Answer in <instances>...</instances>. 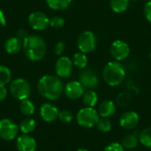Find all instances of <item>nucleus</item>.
<instances>
[{
	"label": "nucleus",
	"mask_w": 151,
	"mask_h": 151,
	"mask_svg": "<svg viewBox=\"0 0 151 151\" xmlns=\"http://www.w3.org/2000/svg\"><path fill=\"white\" fill-rule=\"evenodd\" d=\"M37 88L42 97L50 101H55L61 96L65 88L62 81L58 77L44 75L39 80Z\"/></svg>",
	"instance_id": "1"
},
{
	"label": "nucleus",
	"mask_w": 151,
	"mask_h": 151,
	"mask_svg": "<svg viewBox=\"0 0 151 151\" xmlns=\"http://www.w3.org/2000/svg\"><path fill=\"white\" fill-rule=\"evenodd\" d=\"M45 41L38 35H28L23 41V50L26 57L31 61H39L46 54Z\"/></svg>",
	"instance_id": "2"
},
{
	"label": "nucleus",
	"mask_w": 151,
	"mask_h": 151,
	"mask_svg": "<svg viewBox=\"0 0 151 151\" xmlns=\"http://www.w3.org/2000/svg\"><path fill=\"white\" fill-rule=\"evenodd\" d=\"M126 77L124 66L118 61H111L106 64L103 71L104 81L111 87L120 85Z\"/></svg>",
	"instance_id": "3"
},
{
	"label": "nucleus",
	"mask_w": 151,
	"mask_h": 151,
	"mask_svg": "<svg viewBox=\"0 0 151 151\" xmlns=\"http://www.w3.org/2000/svg\"><path fill=\"white\" fill-rule=\"evenodd\" d=\"M100 115L94 108L85 107L80 110L76 115V120L78 124L85 128H91L98 123Z\"/></svg>",
	"instance_id": "4"
},
{
	"label": "nucleus",
	"mask_w": 151,
	"mask_h": 151,
	"mask_svg": "<svg viewBox=\"0 0 151 151\" xmlns=\"http://www.w3.org/2000/svg\"><path fill=\"white\" fill-rule=\"evenodd\" d=\"M10 91L14 98L22 101L28 99L31 94V88L29 83L25 79L19 78L12 81L10 85Z\"/></svg>",
	"instance_id": "5"
},
{
	"label": "nucleus",
	"mask_w": 151,
	"mask_h": 151,
	"mask_svg": "<svg viewBox=\"0 0 151 151\" xmlns=\"http://www.w3.org/2000/svg\"><path fill=\"white\" fill-rule=\"evenodd\" d=\"M77 45L80 51L83 53H90L96 47V37L91 31H84L78 38Z\"/></svg>",
	"instance_id": "6"
},
{
	"label": "nucleus",
	"mask_w": 151,
	"mask_h": 151,
	"mask_svg": "<svg viewBox=\"0 0 151 151\" xmlns=\"http://www.w3.org/2000/svg\"><path fill=\"white\" fill-rule=\"evenodd\" d=\"M19 127L11 119L0 120V137L4 141H12L18 136Z\"/></svg>",
	"instance_id": "7"
},
{
	"label": "nucleus",
	"mask_w": 151,
	"mask_h": 151,
	"mask_svg": "<svg viewBox=\"0 0 151 151\" xmlns=\"http://www.w3.org/2000/svg\"><path fill=\"white\" fill-rule=\"evenodd\" d=\"M110 51L115 61H123L128 58L130 54V47L126 42L122 40H117L112 42Z\"/></svg>",
	"instance_id": "8"
},
{
	"label": "nucleus",
	"mask_w": 151,
	"mask_h": 151,
	"mask_svg": "<svg viewBox=\"0 0 151 151\" xmlns=\"http://www.w3.org/2000/svg\"><path fill=\"white\" fill-rule=\"evenodd\" d=\"M28 23L35 30H44L50 25V19L42 12H34L28 17Z\"/></svg>",
	"instance_id": "9"
},
{
	"label": "nucleus",
	"mask_w": 151,
	"mask_h": 151,
	"mask_svg": "<svg viewBox=\"0 0 151 151\" xmlns=\"http://www.w3.org/2000/svg\"><path fill=\"white\" fill-rule=\"evenodd\" d=\"M80 82L88 89L96 88L99 84L98 75L93 69H85L80 74Z\"/></svg>",
	"instance_id": "10"
},
{
	"label": "nucleus",
	"mask_w": 151,
	"mask_h": 151,
	"mask_svg": "<svg viewBox=\"0 0 151 151\" xmlns=\"http://www.w3.org/2000/svg\"><path fill=\"white\" fill-rule=\"evenodd\" d=\"M73 61L68 57H60L55 65L56 73L60 78H67L73 72Z\"/></svg>",
	"instance_id": "11"
},
{
	"label": "nucleus",
	"mask_w": 151,
	"mask_h": 151,
	"mask_svg": "<svg viewBox=\"0 0 151 151\" xmlns=\"http://www.w3.org/2000/svg\"><path fill=\"white\" fill-rule=\"evenodd\" d=\"M84 87L83 85L77 81H70L68 82L65 88H64V92L65 94V96L72 99V100H77L81 97H82L83 94H84Z\"/></svg>",
	"instance_id": "12"
},
{
	"label": "nucleus",
	"mask_w": 151,
	"mask_h": 151,
	"mask_svg": "<svg viewBox=\"0 0 151 151\" xmlns=\"http://www.w3.org/2000/svg\"><path fill=\"white\" fill-rule=\"evenodd\" d=\"M139 115L134 111H127L123 113L119 119V125L124 129H134L139 124Z\"/></svg>",
	"instance_id": "13"
},
{
	"label": "nucleus",
	"mask_w": 151,
	"mask_h": 151,
	"mask_svg": "<svg viewBox=\"0 0 151 151\" xmlns=\"http://www.w3.org/2000/svg\"><path fill=\"white\" fill-rule=\"evenodd\" d=\"M58 108L49 103L43 104L40 108V115L42 119L46 122H53L58 118Z\"/></svg>",
	"instance_id": "14"
},
{
	"label": "nucleus",
	"mask_w": 151,
	"mask_h": 151,
	"mask_svg": "<svg viewBox=\"0 0 151 151\" xmlns=\"http://www.w3.org/2000/svg\"><path fill=\"white\" fill-rule=\"evenodd\" d=\"M16 146L19 151H35L36 142L28 134H24L17 138Z\"/></svg>",
	"instance_id": "15"
},
{
	"label": "nucleus",
	"mask_w": 151,
	"mask_h": 151,
	"mask_svg": "<svg viewBox=\"0 0 151 151\" xmlns=\"http://www.w3.org/2000/svg\"><path fill=\"white\" fill-rule=\"evenodd\" d=\"M116 112V104L111 100H105L100 105L98 109V113L102 118H111Z\"/></svg>",
	"instance_id": "16"
},
{
	"label": "nucleus",
	"mask_w": 151,
	"mask_h": 151,
	"mask_svg": "<svg viewBox=\"0 0 151 151\" xmlns=\"http://www.w3.org/2000/svg\"><path fill=\"white\" fill-rule=\"evenodd\" d=\"M22 47V42L19 37H11L9 38L4 44V49L9 54H16L18 53Z\"/></svg>",
	"instance_id": "17"
},
{
	"label": "nucleus",
	"mask_w": 151,
	"mask_h": 151,
	"mask_svg": "<svg viewBox=\"0 0 151 151\" xmlns=\"http://www.w3.org/2000/svg\"><path fill=\"white\" fill-rule=\"evenodd\" d=\"M82 101L86 107H95L98 103L97 94L93 89H88L82 96Z\"/></svg>",
	"instance_id": "18"
},
{
	"label": "nucleus",
	"mask_w": 151,
	"mask_h": 151,
	"mask_svg": "<svg viewBox=\"0 0 151 151\" xmlns=\"http://www.w3.org/2000/svg\"><path fill=\"white\" fill-rule=\"evenodd\" d=\"M130 0H111L110 5L111 10L116 13H121L129 7Z\"/></svg>",
	"instance_id": "19"
},
{
	"label": "nucleus",
	"mask_w": 151,
	"mask_h": 151,
	"mask_svg": "<svg viewBox=\"0 0 151 151\" xmlns=\"http://www.w3.org/2000/svg\"><path fill=\"white\" fill-rule=\"evenodd\" d=\"M35 126L36 124H35V119L31 118H27L20 122L19 128L20 132H22L24 134H28L35 129Z\"/></svg>",
	"instance_id": "20"
},
{
	"label": "nucleus",
	"mask_w": 151,
	"mask_h": 151,
	"mask_svg": "<svg viewBox=\"0 0 151 151\" xmlns=\"http://www.w3.org/2000/svg\"><path fill=\"white\" fill-rule=\"evenodd\" d=\"M139 142L138 140V136H136L134 134H127L123 140H122V146L124 149H127V150H132L137 147Z\"/></svg>",
	"instance_id": "21"
},
{
	"label": "nucleus",
	"mask_w": 151,
	"mask_h": 151,
	"mask_svg": "<svg viewBox=\"0 0 151 151\" xmlns=\"http://www.w3.org/2000/svg\"><path fill=\"white\" fill-rule=\"evenodd\" d=\"M48 6L56 11L66 9L72 3V0H46Z\"/></svg>",
	"instance_id": "22"
},
{
	"label": "nucleus",
	"mask_w": 151,
	"mask_h": 151,
	"mask_svg": "<svg viewBox=\"0 0 151 151\" xmlns=\"http://www.w3.org/2000/svg\"><path fill=\"white\" fill-rule=\"evenodd\" d=\"M19 110L21 111V113L27 117L32 116L35 113V104L28 99H25L22 100L19 105Z\"/></svg>",
	"instance_id": "23"
},
{
	"label": "nucleus",
	"mask_w": 151,
	"mask_h": 151,
	"mask_svg": "<svg viewBox=\"0 0 151 151\" xmlns=\"http://www.w3.org/2000/svg\"><path fill=\"white\" fill-rule=\"evenodd\" d=\"M73 64L79 69H84L88 65V58L86 54L81 51L75 53L73 58Z\"/></svg>",
	"instance_id": "24"
},
{
	"label": "nucleus",
	"mask_w": 151,
	"mask_h": 151,
	"mask_svg": "<svg viewBox=\"0 0 151 151\" xmlns=\"http://www.w3.org/2000/svg\"><path fill=\"white\" fill-rule=\"evenodd\" d=\"M140 142L146 148L151 149V127L145 128L139 134Z\"/></svg>",
	"instance_id": "25"
},
{
	"label": "nucleus",
	"mask_w": 151,
	"mask_h": 151,
	"mask_svg": "<svg viewBox=\"0 0 151 151\" xmlns=\"http://www.w3.org/2000/svg\"><path fill=\"white\" fill-rule=\"evenodd\" d=\"M12 79V73L8 67L0 65V85H5L10 82Z\"/></svg>",
	"instance_id": "26"
},
{
	"label": "nucleus",
	"mask_w": 151,
	"mask_h": 151,
	"mask_svg": "<svg viewBox=\"0 0 151 151\" xmlns=\"http://www.w3.org/2000/svg\"><path fill=\"white\" fill-rule=\"evenodd\" d=\"M96 126H97L98 130L101 131L102 133H108V132H110L111 129V127H112L111 122L107 118L100 119L98 123L96 124Z\"/></svg>",
	"instance_id": "27"
},
{
	"label": "nucleus",
	"mask_w": 151,
	"mask_h": 151,
	"mask_svg": "<svg viewBox=\"0 0 151 151\" xmlns=\"http://www.w3.org/2000/svg\"><path fill=\"white\" fill-rule=\"evenodd\" d=\"M73 118V113L70 111H67V110H64L62 111H59V113H58V119H60V121H62L64 123L71 122Z\"/></svg>",
	"instance_id": "28"
},
{
	"label": "nucleus",
	"mask_w": 151,
	"mask_h": 151,
	"mask_svg": "<svg viewBox=\"0 0 151 151\" xmlns=\"http://www.w3.org/2000/svg\"><path fill=\"white\" fill-rule=\"evenodd\" d=\"M65 20L59 16H53L50 19V26L54 28H60L64 26Z\"/></svg>",
	"instance_id": "29"
},
{
	"label": "nucleus",
	"mask_w": 151,
	"mask_h": 151,
	"mask_svg": "<svg viewBox=\"0 0 151 151\" xmlns=\"http://www.w3.org/2000/svg\"><path fill=\"white\" fill-rule=\"evenodd\" d=\"M104 151H124V148L119 142H112L107 145Z\"/></svg>",
	"instance_id": "30"
},
{
	"label": "nucleus",
	"mask_w": 151,
	"mask_h": 151,
	"mask_svg": "<svg viewBox=\"0 0 151 151\" xmlns=\"http://www.w3.org/2000/svg\"><path fill=\"white\" fill-rule=\"evenodd\" d=\"M144 15L151 23V0H149L144 6Z\"/></svg>",
	"instance_id": "31"
},
{
	"label": "nucleus",
	"mask_w": 151,
	"mask_h": 151,
	"mask_svg": "<svg viewBox=\"0 0 151 151\" xmlns=\"http://www.w3.org/2000/svg\"><path fill=\"white\" fill-rule=\"evenodd\" d=\"M65 50V43L63 42H58L55 46V53L57 55H61Z\"/></svg>",
	"instance_id": "32"
},
{
	"label": "nucleus",
	"mask_w": 151,
	"mask_h": 151,
	"mask_svg": "<svg viewBox=\"0 0 151 151\" xmlns=\"http://www.w3.org/2000/svg\"><path fill=\"white\" fill-rule=\"evenodd\" d=\"M7 96V90L4 87V85H0V101H3L5 99Z\"/></svg>",
	"instance_id": "33"
},
{
	"label": "nucleus",
	"mask_w": 151,
	"mask_h": 151,
	"mask_svg": "<svg viewBox=\"0 0 151 151\" xmlns=\"http://www.w3.org/2000/svg\"><path fill=\"white\" fill-rule=\"evenodd\" d=\"M18 37L20 39V40H25L28 35H27V31L26 30H24V29H19V31H18Z\"/></svg>",
	"instance_id": "34"
},
{
	"label": "nucleus",
	"mask_w": 151,
	"mask_h": 151,
	"mask_svg": "<svg viewBox=\"0 0 151 151\" xmlns=\"http://www.w3.org/2000/svg\"><path fill=\"white\" fill-rule=\"evenodd\" d=\"M0 24H1L2 26H5V24H6L5 17H4V12H2V10H0Z\"/></svg>",
	"instance_id": "35"
},
{
	"label": "nucleus",
	"mask_w": 151,
	"mask_h": 151,
	"mask_svg": "<svg viewBox=\"0 0 151 151\" xmlns=\"http://www.w3.org/2000/svg\"><path fill=\"white\" fill-rule=\"evenodd\" d=\"M77 151H89V150H86V149H80V150H78Z\"/></svg>",
	"instance_id": "36"
},
{
	"label": "nucleus",
	"mask_w": 151,
	"mask_h": 151,
	"mask_svg": "<svg viewBox=\"0 0 151 151\" xmlns=\"http://www.w3.org/2000/svg\"><path fill=\"white\" fill-rule=\"evenodd\" d=\"M130 1H138V0H130Z\"/></svg>",
	"instance_id": "37"
}]
</instances>
